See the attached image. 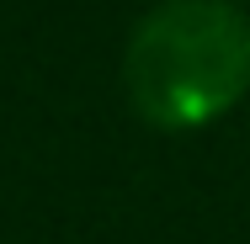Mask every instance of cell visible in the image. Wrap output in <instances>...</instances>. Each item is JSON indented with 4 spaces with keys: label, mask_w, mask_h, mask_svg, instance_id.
Masks as SVG:
<instances>
[{
    "label": "cell",
    "mask_w": 250,
    "mask_h": 244,
    "mask_svg": "<svg viewBox=\"0 0 250 244\" xmlns=\"http://www.w3.org/2000/svg\"><path fill=\"white\" fill-rule=\"evenodd\" d=\"M123 91L165 133L218 122L250 96V16L234 0H160L123 48Z\"/></svg>",
    "instance_id": "obj_1"
}]
</instances>
